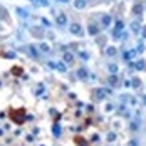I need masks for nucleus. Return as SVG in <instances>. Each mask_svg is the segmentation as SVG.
<instances>
[{
    "label": "nucleus",
    "mask_w": 146,
    "mask_h": 146,
    "mask_svg": "<svg viewBox=\"0 0 146 146\" xmlns=\"http://www.w3.org/2000/svg\"><path fill=\"white\" fill-rule=\"evenodd\" d=\"M71 32H72L74 35H82V27H81L79 24H72V25H71Z\"/></svg>",
    "instance_id": "1"
},
{
    "label": "nucleus",
    "mask_w": 146,
    "mask_h": 146,
    "mask_svg": "<svg viewBox=\"0 0 146 146\" xmlns=\"http://www.w3.org/2000/svg\"><path fill=\"white\" fill-rule=\"evenodd\" d=\"M96 98H98V99H104L106 98V89H101V87L96 89Z\"/></svg>",
    "instance_id": "2"
},
{
    "label": "nucleus",
    "mask_w": 146,
    "mask_h": 146,
    "mask_svg": "<svg viewBox=\"0 0 146 146\" xmlns=\"http://www.w3.org/2000/svg\"><path fill=\"white\" fill-rule=\"evenodd\" d=\"M99 32V27L96 25V24H91V25H89V34L91 35H96Z\"/></svg>",
    "instance_id": "3"
},
{
    "label": "nucleus",
    "mask_w": 146,
    "mask_h": 146,
    "mask_svg": "<svg viewBox=\"0 0 146 146\" xmlns=\"http://www.w3.org/2000/svg\"><path fill=\"white\" fill-rule=\"evenodd\" d=\"M77 77H79V79H87V71L86 69H79L77 71Z\"/></svg>",
    "instance_id": "4"
},
{
    "label": "nucleus",
    "mask_w": 146,
    "mask_h": 146,
    "mask_svg": "<svg viewBox=\"0 0 146 146\" xmlns=\"http://www.w3.org/2000/svg\"><path fill=\"white\" fill-rule=\"evenodd\" d=\"M64 60H66L67 64H71V62H74V55L71 54V52H66L64 54Z\"/></svg>",
    "instance_id": "5"
},
{
    "label": "nucleus",
    "mask_w": 146,
    "mask_h": 146,
    "mask_svg": "<svg viewBox=\"0 0 146 146\" xmlns=\"http://www.w3.org/2000/svg\"><path fill=\"white\" fill-rule=\"evenodd\" d=\"M108 82L111 84V86H114V84L117 82V76H116V74H111V76L108 77Z\"/></svg>",
    "instance_id": "6"
},
{
    "label": "nucleus",
    "mask_w": 146,
    "mask_h": 146,
    "mask_svg": "<svg viewBox=\"0 0 146 146\" xmlns=\"http://www.w3.org/2000/svg\"><path fill=\"white\" fill-rule=\"evenodd\" d=\"M133 13H134V15H141V13H143V7H141V5H136L133 9Z\"/></svg>",
    "instance_id": "7"
},
{
    "label": "nucleus",
    "mask_w": 146,
    "mask_h": 146,
    "mask_svg": "<svg viewBox=\"0 0 146 146\" xmlns=\"http://www.w3.org/2000/svg\"><path fill=\"white\" fill-rule=\"evenodd\" d=\"M106 55H109V57L116 55V49L114 47H108V49H106Z\"/></svg>",
    "instance_id": "8"
},
{
    "label": "nucleus",
    "mask_w": 146,
    "mask_h": 146,
    "mask_svg": "<svg viewBox=\"0 0 146 146\" xmlns=\"http://www.w3.org/2000/svg\"><path fill=\"white\" fill-rule=\"evenodd\" d=\"M66 15H59L57 17V24H59V25H64V24H66Z\"/></svg>",
    "instance_id": "9"
},
{
    "label": "nucleus",
    "mask_w": 146,
    "mask_h": 146,
    "mask_svg": "<svg viewBox=\"0 0 146 146\" xmlns=\"http://www.w3.org/2000/svg\"><path fill=\"white\" fill-rule=\"evenodd\" d=\"M109 24H111V17L104 15V17H102V25H109Z\"/></svg>",
    "instance_id": "10"
},
{
    "label": "nucleus",
    "mask_w": 146,
    "mask_h": 146,
    "mask_svg": "<svg viewBox=\"0 0 146 146\" xmlns=\"http://www.w3.org/2000/svg\"><path fill=\"white\" fill-rule=\"evenodd\" d=\"M84 5H86L84 0H76V7H77V9H84Z\"/></svg>",
    "instance_id": "11"
},
{
    "label": "nucleus",
    "mask_w": 146,
    "mask_h": 146,
    "mask_svg": "<svg viewBox=\"0 0 146 146\" xmlns=\"http://www.w3.org/2000/svg\"><path fill=\"white\" fill-rule=\"evenodd\" d=\"M134 67H136V69H144V62H143V60H140V62L134 64Z\"/></svg>",
    "instance_id": "12"
},
{
    "label": "nucleus",
    "mask_w": 146,
    "mask_h": 146,
    "mask_svg": "<svg viewBox=\"0 0 146 146\" xmlns=\"http://www.w3.org/2000/svg\"><path fill=\"white\" fill-rule=\"evenodd\" d=\"M55 67H57L59 71H66V66H64L62 62H60V64H55Z\"/></svg>",
    "instance_id": "13"
},
{
    "label": "nucleus",
    "mask_w": 146,
    "mask_h": 146,
    "mask_svg": "<svg viewBox=\"0 0 146 146\" xmlns=\"http://www.w3.org/2000/svg\"><path fill=\"white\" fill-rule=\"evenodd\" d=\"M140 84H141L140 79H133V86H134V87H140Z\"/></svg>",
    "instance_id": "14"
},
{
    "label": "nucleus",
    "mask_w": 146,
    "mask_h": 146,
    "mask_svg": "<svg viewBox=\"0 0 146 146\" xmlns=\"http://www.w3.org/2000/svg\"><path fill=\"white\" fill-rule=\"evenodd\" d=\"M131 27H133V30H134V32H138V30H140V25H138L136 22H134V24H133V25H131Z\"/></svg>",
    "instance_id": "15"
},
{
    "label": "nucleus",
    "mask_w": 146,
    "mask_h": 146,
    "mask_svg": "<svg viewBox=\"0 0 146 146\" xmlns=\"http://www.w3.org/2000/svg\"><path fill=\"white\" fill-rule=\"evenodd\" d=\"M77 144H81V146H86V143H84V140H81V138H77Z\"/></svg>",
    "instance_id": "16"
},
{
    "label": "nucleus",
    "mask_w": 146,
    "mask_h": 146,
    "mask_svg": "<svg viewBox=\"0 0 146 146\" xmlns=\"http://www.w3.org/2000/svg\"><path fill=\"white\" fill-rule=\"evenodd\" d=\"M109 71H111V72H113V74H114V72H116V71H117V67H116V66H109Z\"/></svg>",
    "instance_id": "17"
},
{
    "label": "nucleus",
    "mask_w": 146,
    "mask_h": 146,
    "mask_svg": "<svg viewBox=\"0 0 146 146\" xmlns=\"http://www.w3.org/2000/svg\"><path fill=\"white\" fill-rule=\"evenodd\" d=\"M40 49H42V51H44V52H47V51H49V47H47V45H45V44H42V45H40Z\"/></svg>",
    "instance_id": "18"
},
{
    "label": "nucleus",
    "mask_w": 146,
    "mask_h": 146,
    "mask_svg": "<svg viewBox=\"0 0 146 146\" xmlns=\"http://www.w3.org/2000/svg\"><path fill=\"white\" fill-rule=\"evenodd\" d=\"M54 133H55V134H59V133H60V129H59V126H54Z\"/></svg>",
    "instance_id": "19"
},
{
    "label": "nucleus",
    "mask_w": 146,
    "mask_h": 146,
    "mask_svg": "<svg viewBox=\"0 0 146 146\" xmlns=\"http://www.w3.org/2000/svg\"><path fill=\"white\" fill-rule=\"evenodd\" d=\"M143 35H144V37H146V29H143Z\"/></svg>",
    "instance_id": "20"
},
{
    "label": "nucleus",
    "mask_w": 146,
    "mask_h": 146,
    "mask_svg": "<svg viewBox=\"0 0 146 146\" xmlns=\"http://www.w3.org/2000/svg\"><path fill=\"white\" fill-rule=\"evenodd\" d=\"M60 2H66V3H67V2H69V0H60Z\"/></svg>",
    "instance_id": "21"
}]
</instances>
